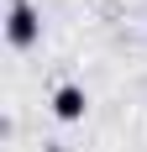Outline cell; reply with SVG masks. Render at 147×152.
Returning a JSON list of instances; mask_svg holds the SVG:
<instances>
[{
	"instance_id": "cell-1",
	"label": "cell",
	"mask_w": 147,
	"mask_h": 152,
	"mask_svg": "<svg viewBox=\"0 0 147 152\" xmlns=\"http://www.w3.org/2000/svg\"><path fill=\"white\" fill-rule=\"evenodd\" d=\"M5 37H11L16 47L37 42V11H32L26 0H11V11H5Z\"/></svg>"
},
{
	"instance_id": "cell-2",
	"label": "cell",
	"mask_w": 147,
	"mask_h": 152,
	"mask_svg": "<svg viewBox=\"0 0 147 152\" xmlns=\"http://www.w3.org/2000/svg\"><path fill=\"white\" fill-rule=\"evenodd\" d=\"M53 110H58V121H79V115H84V89H79V84H63V89L53 94Z\"/></svg>"
}]
</instances>
